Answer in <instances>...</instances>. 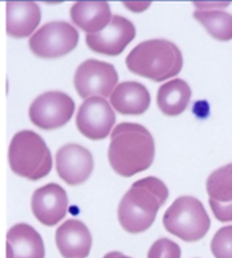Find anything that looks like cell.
Wrapping results in <instances>:
<instances>
[{
    "mask_svg": "<svg viewBox=\"0 0 232 258\" xmlns=\"http://www.w3.org/2000/svg\"><path fill=\"white\" fill-rule=\"evenodd\" d=\"M155 157V142L150 132L141 124L123 122L111 134L108 159L111 166L124 177L149 168Z\"/></svg>",
    "mask_w": 232,
    "mask_h": 258,
    "instance_id": "obj_1",
    "label": "cell"
},
{
    "mask_svg": "<svg viewBox=\"0 0 232 258\" xmlns=\"http://www.w3.org/2000/svg\"><path fill=\"white\" fill-rule=\"evenodd\" d=\"M168 196V188L159 178L149 176L136 181L119 206L121 225L132 234L145 232L154 222Z\"/></svg>",
    "mask_w": 232,
    "mask_h": 258,
    "instance_id": "obj_2",
    "label": "cell"
},
{
    "mask_svg": "<svg viewBox=\"0 0 232 258\" xmlns=\"http://www.w3.org/2000/svg\"><path fill=\"white\" fill-rule=\"evenodd\" d=\"M126 64L135 74L162 82L180 73L183 59L181 51L174 43L155 39L136 46L127 57Z\"/></svg>",
    "mask_w": 232,
    "mask_h": 258,
    "instance_id": "obj_3",
    "label": "cell"
},
{
    "mask_svg": "<svg viewBox=\"0 0 232 258\" xmlns=\"http://www.w3.org/2000/svg\"><path fill=\"white\" fill-rule=\"evenodd\" d=\"M9 159L15 174L32 180L47 176L53 165L47 144L32 131H22L15 135L10 144Z\"/></svg>",
    "mask_w": 232,
    "mask_h": 258,
    "instance_id": "obj_4",
    "label": "cell"
},
{
    "mask_svg": "<svg viewBox=\"0 0 232 258\" xmlns=\"http://www.w3.org/2000/svg\"><path fill=\"white\" fill-rule=\"evenodd\" d=\"M163 223L168 232L185 242L202 239L210 227L202 202L191 196L176 199L165 213Z\"/></svg>",
    "mask_w": 232,
    "mask_h": 258,
    "instance_id": "obj_5",
    "label": "cell"
},
{
    "mask_svg": "<svg viewBox=\"0 0 232 258\" xmlns=\"http://www.w3.org/2000/svg\"><path fill=\"white\" fill-rule=\"evenodd\" d=\"M78 31L68 23L53 21L41 27L30 38V49L42 57L62 56L77 45Z\"/></svg>",
    "mask_w": 232,
    "mask_h": 258,
    "instance_id": "obj_6",
    "label": "cell"
},
{
    "mask_svg": "<svg viewBox=\"0 0 232 258\" xmlns=\"http://www.w3.org/2000/svg\"><path fill=\"white\" fill-rule=\"evenodd\" d=\"M119 77L110 63L88 59L81 63L74 75V86L80 97H108L118 84Z\"/></svg>",
    "mask_w": 232,
    "mask_h": 258,
    "instance_id": "obj_7",
    "label": "cell"
},
{
    "mask_svg": "<svg viewBox=\"0 0 232 258\" xmlns=\"http://www.w3.org/2000/svg\"><path fill=\"white\" fill-rule=\"evenodd\" d=\"M75 109L74 101L61 92H48L36 98L30 107L32 122L40 128L53 129L66 124Z\"/></svg>",
    "mask_w": 232,
    "mask_h": 258,
    "instance_id": "obj_8",
    "label": "cell"
},
{
    "mask_svg": "<svg viewBox=\"0 0 232 258\" xmlns=\"http://www.w3.org/2000/svg\"><path fill=\"white\" fill-rule=\"evenodd\" d=\"M76 120L78 130L82 135L96 140L108 136L116 117L106 100L99 96H91L80 105Z\"/></svg>",
    "mask_w": 232,
    "mask_h": 258,
    "instance_id": "obj_9",
    "label": "cell"
},
{
    "mask_svg": "<svg viewBox=\"0 0 232 258\" xmlns=\"http://www.w3.org/2000/svg\"><path fill=\"white\" fill-rule=\"evenodd\" d=\"M135 36L136 28L131 21L114 15L103 30L87 34L86 42L94 51L114 56L120 54Z\"/></svg>",
    "mask_w": 232,
    "mask_h": 258,
    "instance_id": "obj_10",
    "label": "cell"
},
{
    "mask_svg": "<svg viewBox=\"0 0 232 258\" xmlns=\"http://www.w3.org/2000/svg\"><path fill=\"white\" fill-rule=\"evenodd\" d=\"M56 168L59 176L68 184H81L93 171V157L89 150L82 146L68 144L57 152Z\"/></svg>",
    "mask_w": 232,
    "mask_h": 258,
    "instance_id": "obj_11",
    "label": "cell"
},
{
    "mask_svg": "<svg viewBox=\"0 0 232 258\" xmlns=\"http://www.w3.org/2000/svg\"><path fill=\"white\" fill-rule=\"evenodd\" d=\"M68 205L66 192L55 183L38 188L32 197L34 215L40 222L47 226L56 225L66 216Z\"/></svg>",
    "mask_w": 232,
    "mask_h": 258,
    "instance_id": "obj_12",
    "label": "cell"
},
{
    "mask_svg": "<svg viewBox=\"0 0 232 258\" xmlns=\"http://www.w3.org/2000/svg\"><path fill=\"white\" fill-rule=\"evenodd\" d=\"M56 244L65 258H85L92 244L91 233L81 221L69 219L57 230Z\"/></svg>",
    "mask_w": 232,
    "mask_h": 258,
    "instance_id": "obj_13",
    "label": "cell"
},
{
    "mask_svg": "<svg viewBox=\"0 0 232 258\" xmlns=\"http://www.w3.org/2000/svg\"><path fill=\"white\" fill-rule=\"evenodd\" d=\"M7 238V258L45 257L42 237L30 225H15L8 232Z\"/></svg>",
    "mask_w": 232,
    "mask_h": 258,
    "instance_id": "obj_14",
    "label": "cell"
},
{
    "mask_svg": "<svg viewBox=\"0 0 232 258\" xmlns=\"http://www.w3.org/2000/svg\"><path fill=\"white\" fill-rule=\"evenodd\" d=\"M41 11L32 1H9L7 3V31L16 38L30 36L39 24Z\"/></svg>",
    "mask_w": 232,
    "mask_h": 258,
    "instance_id": "obj_15",
    "label": "cell"
},
{
    "mask_svg": "<svg viewBox=\"0 0 232 258\" xmlns=\"http://www.w3.org/2000/svg\"><path fill=\"white\" fill-rule=\"evenodd\" d=\"M110 101L113 107L122 114L139 115L149 108L151 96L143 84L126 82L117 86Z\"/></svg>",
    "mask_w": 232,
    "mask_h": 258,
    "instance_id": "obj_16",
    "label": "cell"
},
{
    "mask_svg": "<svg viewBox=\"0 0 232 258\" xmlns=\"http://www.w3.org/2000/svg\"><path fill=\"white\" fill-rule=\"evenodd\" d=\"M73 22L89 34L97 33L111 20L110 6L104 1H80L70 10Z\"/></svg>",
    "mask_w": 232,
    "mask_h": 258,
    "instance_id": "obj_17",
    "label": "cell"
},
{
    "mask_svg": "<svg viewBox=\"0 0 232 258\" xmlns=\"http://www.w3.org/2000/svg\"><path fill=\"white\" fill-rule=\"evenodd\" d=\"M191 96L189 85L181 79L163 84L157 93V104L164 114L176 116L187 108Z\"/></svg>",
    "mask_w": 232,
    "mask_h": 258,
    "instance_id": "obj_18",
    "label": "cell"
},
{
    "mask_svg": "<svg viewBox=\"0 0 232 258\" xmlns=\"http://www.w3.org/2000/svg\"><path fill=\"white\" fill-rule=\"evenodd\" d=\"M194 17L216 39H232V15L229 13L219 9H198Z\"/></svg>",
    "mask_w": 232,
    "mask_h": 258,
    "instance_id": "obj_19",
    "label": "cell"
},
{
    "mask_svg": "<svg viewBox=\"0 0 232 258\" xmlns=\"http://www.w3.org/2000/svg\"><path fill=\"white\" fill-rule=\"evenodd\" d=\"M206 189L210 200L218 203H231L232 163L216 169L210 175Z\"/></svg>",
    "mask_w": 232,
    "mask_h": 258,
    "instance_id": "obj_20",
    "label": "cell"
},
{
    "mask_svg": "<svg viewBox=\"0 0 232 258\" xmlns=\"http://www.w3.org/2000/svg\"><path fill=\"white\" fill-rule=\"evenodd\" d=\"M210 248L215 258H232V225L218 230L212 238Z\"/></svg>",
    "mask_w": 232,
    "mask_h": 258,
    "instance_id": "obj_21",
    "label": "cell"
},
{
    "mask_svg": "<svg viewBox=\"0 0 232 258\" xmlns=\"http://www.w3.org/2000/svg\"><path fill=\"white\" fill-rule=\"evenodd\" d=\"M181 249L175 242L168 238L157 240L151 246L147 258H181Z\"/></svg>",
    "mask_w": 232,
    "mask_h": 258,
    "instance_id": "obj_22",
    "label": "cell"
},
{
    "mask_svg": "<svg viewBox=\"0 0 232 258\" xmlns=\"http://www.w3.org/2000/svg\"><path fill=\"white\" fill-rule=\"evenodd\" d=\"M209 204L212 213L218 221L220 222L232 221V202L221 204L209 199Z\"/></svg>",
    "mask_w": 232,
    "mask_h": 258,
    "instance_id": "obj_23",
    "label": "cell"
},
{
    "mask_svg": "<svg viewBox=\"0 0 232 258\" xmlns=\"http://www.w3.org/2000/svg\"><path fill=\"white\" fill-rule=\"evenodd\" d=\"M125 5L128 7V9L135 12L143 11V10L147 9L150 5L149 2H125Z\"/></svg>",
    "mask_w": 232,
    "mask_h": 258,
    "instance_id": "obj_24",
    "label": "cell"
},
{
    "mask_svg": "<svg viewBox=\"0 0 232 258\" xmlns=\"http://www.w3.org/2000/svg\"><path fill=\"white\" fill-rule=\"evenodd\" d=\"M103 258H131L130 257H128V256L124 255V254L122 253H120V252H110V253H108L106 254L103 257Z\"/></svg>",
    "mask_w": 232,
    "mask_h": 258,
    "instance_id": "obj_25",
    "label": "cell"
}]
</instances>
